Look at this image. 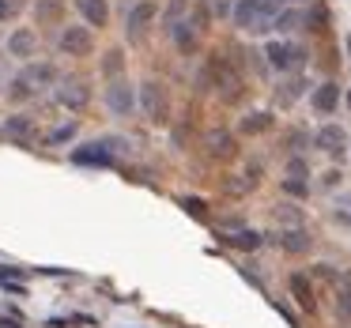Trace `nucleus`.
Here are the masks:
<instances>
[{
    "instance_id": "1",
    "label": "nucleus",
    "mask_w": 351,
    "mask_h": 328,
    "mask_svg": "<svg viewBox=\"0 0 351 328\" xmlns=\"http://www.w3.org/2000/svg\"><path fill=\"white\" fill-rule=\"evenodd\" d=\"M276 12H280V0H238L234 8H230V16H234V23L242 31L265 34V31H272Z\"/></svg>"
},
{
    "instance_id": "2",
    "label": "nucleus",
    "mask_w": 351,
    "mask_h": 328,
    "mask_svg": "<svg viewBox=\"0 0 351 328\" xmlns=\"http://www.w3.org/2000/svg\"><path fill=\"white\" fill-rule=\"evenodd\" d=\"M265 57H268V64H272L276 72H295V68H302L306 49L295 46V42H268Z\"/></svg>"
},
{
    "instance_id": "3",
    "label": "nucleus",
    "mask_w": 351,
    "mask_h": 328,
    "mask_svg": "<svg viewBox=\"0 0 351 328\" xmlns=\"http://www.w3.org/2000/svg\"><path fill=\"white\" fill-rule=\"evenodd\" d=\"M114 147L121 151V144H114V140H99V144H87L80 151H72V159L87 162V166H110L114 162Z\"/></svg>"
},
{
    "instance_id": "4",
    "label": "nucleus",
    "mask_w": 351,
    "mask_h": 328,
    "mask_svg": "<svg viewBox=\"0 0 351 328\" xmlns=\"http://www.w3.org/2000/svg\"><path fill=\"white\" fill-rule=\"evenodd\" d=\"M57 46H61L64 57H87V49H91V31H87V27H64Z\"/></svg>"
},
{
    "instance_id": "5",
    "label": "nucleus",
    "mask_w": 351,
    "mask_h": 328,
    "mask_svg": "<svg viewBox=\"0 0 351 328\" xmlns=\"http://www.w3.org/2000/svg\"><path fill=\"white\" fill-rule=\"evenodd\" d=\"M87 99H91V91H87L84 79H64V84L57 87V102H61L64 110H84Z\"/></svg>"
},
{
    "instance_id": "6",
    "label": "nucleus",
    "mask_w": 351,
    "mask_h": 328,
    "mask_svg": "<svg viewBox=\"0 0 351 328\" xmlns=\"http://www.w3.org/2000/svg\"><path fill=\"white\" fill-rule=\"evenodd\" d=\"M152 19H155V4H152V0H140L136 8L129 12V19H125V31H129V38H132V42L144 38V31L152 27Z\"/></svg>"
},
{
    "instance_id": "7",
    "label": "nucleus",
    "mask_w": 351,
    "mask_h": 328,
    "mask_svg": "<svg viewBox=\"0 0 351 328\" xmlns=\"http://www.w3.org/2000/svg\"><path fill=\"white\" fill-rule=\"evenodd\" d=\"M140 102H144V110H147L152 121H162V117H167V91H162V84H144Z\"/></svg>"
},
{
    "instance_id": "8",
    "label": "nucleus",
    "mask_w": 351,
    "mask_h": 328,
    "mask_svg": "<svg viewBox=\"0 0 351 328\" xmlns=\"http://www.w3.org/2000/svg\"><path fill=\"white\" fill-rule=\"evenodd\" d=\"M106 106L114 110L117 117H129L132 114V91L125 79H114V84L106 87Z\"/></svg>"
},
{
    "instance_id": "9",
    "label": "nucleus",
    "mask_w": 351,
    "mask_h": 328,
    "mask_svg": "<svg viewBox=\"0 0 351 328\" xmlns=\"http://www.w3.org/2000/svg\"><path fill=\"white\" fill-rule=\"evenodd\" d=\"M19 76H23V84L31 87L34 94H38L42 87H53L57 84V68H53V64H27Z\"/></svg>"
},
{
    "instance_id": "10",
    "label": "nucleus",
    "mask_w": 351,
    "mask_h": 328,
    "mask_svg": "<svg viewBox=\"0 0 351 328\" xmlns=\"http://www.w3.org/2000/svg\"><path fill=\"white\" fill-rule=\"evenodd\" d=\"M76 12L87 19V27H106V19H110L106 0H76Z\"/></svg>"
},
{
    "instance_id": "11",
    "label": "nucleus",
    "mask_w": 351,
    "mask_h": 328,
    "mask_svg": "<svg viewBox=\"0 0 351 328\" xmlns=\"http://www.w3.org/2000/svg\"><path fill=\"white\" fill-rule=\"evenodd\" d=\"M197 31H200V27L193 23V19H178V23L170 27V38L178 42V49H193V46H197Z\"/></svg>"
},
{
    "instance_id": "12",
    "label": "nucleus",
    "mask_w": 351,
    "mask_h": 328,
    "mask_svg": "<svg viewBox=\"0 0 351 328\" xmlns=\"http://www.w3.org/2000/svg\"><path fill=\"white\" fill-rule=\"evenodd\" d=\"M336 102H340V87L336 84H321L317 91H313V110H317V114H332Z\"/></svg>"
},
{
    "instance_id": "13",
    "label": "nucleus",
    "mask_w": 351,
    "mask_h": 328,
    "mask_svg": "<svg viewBox=\"0 0 351 328\" xmlns=\"http://www.w3.org/2000/svg\"><path fill=\"white\" fill-rule=\"evenodd\" d=\"M310 23V16L306 12H276V19H272V31H298V27H306Z\"/></svg>"
},
{
    "instance_id": "14",
    "label": "nucleus",
    "mask_w": 351,
    "mask_h": 328,
    "mask_svg": "<svg viewBox=\"0 0 351 328\" xmlns=\"http://www.w3.org/2000/svg\"><path fill=\"white\" fill-rule=\"evenodd\" d=\"M34 46H38V42H34V34L27 31V27H19V31L8 38V49H12L16 57H31V53H34Z\"/></svg>"
},
{
    "instance_id": "15",
    "label": "nucleus",
    "mask_w": 351,
    "mask_h": 328,
    "mask_svg": "<svg viewBox=\"0 0 351 328\" xmlns=\"http://www.w3.org/2000/svg\"><path fill=\"white\" fill-rule=\"evenodd\" d=\"M317 147L321 151H340L343 147V129L340 125H325V129L317 132Z\"/></svg>"
},
{
    "instance_id": "16",
    "label": "nucleus",
    "mask_w": 351,
    "mask_h": 328,
    "mask_svg": "<svg viewBox=\"0 0 351 328\" xmlns=\"http://www.w3.org/2000/svg\"><path fill=\"white\" fill-rule=\"evenodd\" d=\"M280 245L287 253H306V249H310V238H306L302 230H287V234L280 238Z\"/></svg>"
},
{
    "instance_id": "17",
    "label": "nucleus",
    "mask_w": 351,
    "mask_h": 328,
    "mask_svg": "<svg viewBox=\"0 0 351 328\" xmlns=\"http://www.w3.org/2000/svg\"><path fill=\"white\" fill-rule=\"evenodd\" d=\"M227 242L238 245V249H257V245H261V234H253V230H234Z\"/></svg>"
},
{
    "instance_id": "18",
    "label": "nucleus",
    "mask_w": 351,
    "mask_h": 328,
    "mask_svg": "<svg viewBox=\"0 0 351 328\" xmlns=\"http://www.w3.org/2000/svg\"><path fill=\"white\" fill-rule=\"evenodd\" d=\"M268 125H272V117H268V114H250L242 121V132H265Z\"/></svg>"
},
{
    "instance_id": "19",
    "label": "nucleus",
    "mask_w": 351,
    "mask_h": 328,
    "mask_svg": "<svg viewBox=\"0 0 351 328\" xmlns=\"http://www.w3.org/2000/svg\"><path fill=\"white\" fill-rule=\"evenodd\" d=\"M121 68H125L121 53H117V49H110L106 61H102V72H106V76H117V79H121Z\"/></svg>"
},
{
    "instance_id": "20",
    "label": "nucleus",
    "mask_w": 351,
    "mask_h": 328,
    "mask_svg": "<svg viewBox=\"0 0 351 328\" xmlns=\"http://www.w3.org/2000/svg\"><path fill=\"white\" fill-rule=\"evenodd\" d=\"M336 310H340L343 320H351V279L340 287V298H336Z\"/></svg>"
},
{
    "instance_id": "21",
    "label": "nucleus",
    "mask_w": 351,
    "mask_h": 328,
    "mask_svg": "<svg viewBox=\"0 0 351 328\" xmlns=\"http://www.w3.org/2000/svg\"><path fill=\"white\" fill-rule=\"evenodd\" d=\"M291 290H295V298L302 305H313V298H310V283L302 279V275H295V279H291Z\"/></svg>"
},
{
    "instance_id": "22",
    "label": "nucleus",
    "mask_w": 351,
    "mask_h": 328,
    "mask_svg": "<svg viewBox=\"0 0 351 328\" xmlns=\"http://www.w3.org/2000/svg\"><path fill=\"white\" fill-rule=\"evenodd\" d=\"M208 147H212V155H230V136L212 132V136H208Z\"/></svg>"
},
{
    "instance_id": "23",
    "label": "nucleus",
    "mask_w": 351,
    "mask_h": 328,
    "mask_svg": "<svg viewBox=\"0 0 351 328\" xmlns=\"http://www.w3.org/2000/svg\"><path fill=\"white\" fill-rule=\"evenodd\" d=\"M4 129H8L12 136H19V140H27V136H31V121H27V117H12V121L4 125Z\"/></svg>"
},
{
    "instance_id": "24",
    "label": "nucleus",
    "mask_w": 351,
    "mask_h": 328,
    "mask_svg": "<svg viewBox=\"0 0 351 328\" xmlns=\"http://www.w3.org/2000/svg\"><path fill=\"white\" fill-rule=\"evenodd\" d=\"M61 12V0H38V16L42 19H53Z\"/></svg>"
},
{
    "instance_id": "25",
    "label": "nucleus",
    "mask_w": 351,
    "mask_h": 328,
    "mask_svg": "<svg viewBox=\"0 0 351 328\" xmlns=\"http://www.w3.org/2000/svg\"><path fill=\"white\" fill-rule=\"evenodd\" d=\"M19 8H23V0H0V23H4V19H12Z\"/></svg>"
},
{
    "instance_id": "26",
    "label": "nucleus",
    "mask_w": 351,
    "mask_h": 328,
    "mask_svg": "<svg viewBox=\"0 0 351 328\" xmlns=\"http://www.w3.org/2000/svg\"><path fill=\"white\" fill-rule=\"evenodd\" d=\"M283 189H287V192H295V197H306V181H298V177L283 181Z\"/></svg>"
},
{
    "instance_id": "27",
    "label": "nucleus",
    "mask_w": 351,
    "mask_h": 328,
    "mask_svg": "<svg viewBox=\"0 0 351 328\" xmlns=\"http://www.w3.org/2000/svg\"><path fill=\"white\" fill-rule=\"evenodd\" d=\"M212 12H215V16H227V12H230V0H212Z\"/></svg>"
},
{
    "instance_id": "28",
    "label": "nucleus",
    "mask_w": 351,
    "mask_h": 328,
    "mask_svg": "<svg viewBox=\"0 0 351 328\" xmlns=\"http://www.w3.org/2000/svg\"><path fill=\"white\" fill-rule=\"evenodd\" d=\"M0 328H19L16 320H0Z\"/></svg>"
},
{
    "instance_id": "29",
    "label": "nucleus",
    "mask_w": 351,
    "mask_h": 328,
    "mask_svg": "<svg viewBox=\"0 0 351 328\" xmlns=\"http://www.w3.org/2000/svg\"><path fill=\"white\" fill-rule=\"evenodd\" d=\"M291 4H302V0H291Z\"/></svg>"
}]
</instances>
